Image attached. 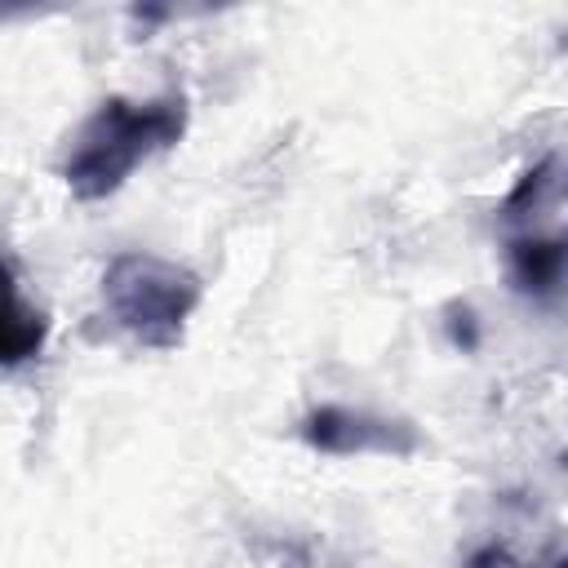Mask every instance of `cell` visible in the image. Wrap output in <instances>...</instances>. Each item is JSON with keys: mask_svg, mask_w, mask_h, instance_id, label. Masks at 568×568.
Instances as JSON below:
<instances>
[{"mask_svg": "<svg viewBox=\"0 0 568 568\" xmlns=\"http://www.w3.org/2000/svg\"><path fill=\"white\" fill-rule=\"evenodd\" d=\"M191 124L186 93H160V98H102L89 120L75 129L58 178L67 191L84 204H98L115 195L138 164L182 142Z\"/></svg>", "mask_w": 568, "mask_h": 568, "instance_id": "1", "label": "cell"}, {"mask_svg": "<svg viewBox=\"0 0 568 568\" xmlns=\"http://www.w3.org/2000/svg\"><path fill=\"white\" fill-rule=\"evenodd\" d=\"M200 297L204 284L195 271L142 248L115 253L102 271V306L111 324L146 351H178Z\"/></svg>", "mask_w": 568, "mask_h": 568, "instance_id": "2", "label": "cell"}, {"mask_svg": "<svg viewBox=\"0 0 568 568\" xmlns=\"http://www.w3.org/2000/svg\"><path fill=\"white\" fill-rule=\"evenodd\" d=\"M297 435L324 457H413L422 448V430L404 417H382L368 408L320 404L297 422Z\"/></svg>", "mask_w": 568, "mask_h": 568, "instance_id": "3", "label": "cell"}, {"mask_svg": "<svg viewBox=\"0 0 568 568\" xmlns=\"http://www.w3.org/2000/svg\"><path fill=\"white\" fill-rule=\"evenodd\" d=\"M506 271H510V284L524 297L550 302L564 284V235L559 231H537V226H510Z\"/></svg>", "mask_w": 568, "mask_h": 568, "instance_id": "4", "label": "cell"}, {"mask_svg": "<svg viewBox=\"0 0 568 568\" xmlns=\"http://www.w3.org/2000/svg\"><path fill=\"white\" fill-rule=\"evenodd\" d=\"M44 342H49V315L22 302L13 266L0 257V368H18L36 359Z\"/></svg>", "mask_w": 568, "mask_h": 568, "instance_id": "5", "label": "cell"}, {"mask_svg": "<svg viewBox=\"0 0 568 568\" xmlns=\"http://www.w3.org/2000/svg\"><path fill=\"white\" fill-rule=\"evenodd\" d=\"M448 337H453V346H462V351H475L479 346V324H475V311L470 306H448Z\"/></svg>", "mask_w": 568, "mask_h": 568, "instance_id": "6", "label": "cell"}, {"mask_svg": "<svg viewBox=\"0 0 568 568\" xmlns=\"http://www.w3.org/2000/svg\"><path fill=\"white\" fill-rule=\"evenodd\" d=\"M555 568H564V564H555Z\"/></svg>", "mask_w": 568, "mask_h": 568, "instance_id": "7", "label": "cell"}]
</instances>
